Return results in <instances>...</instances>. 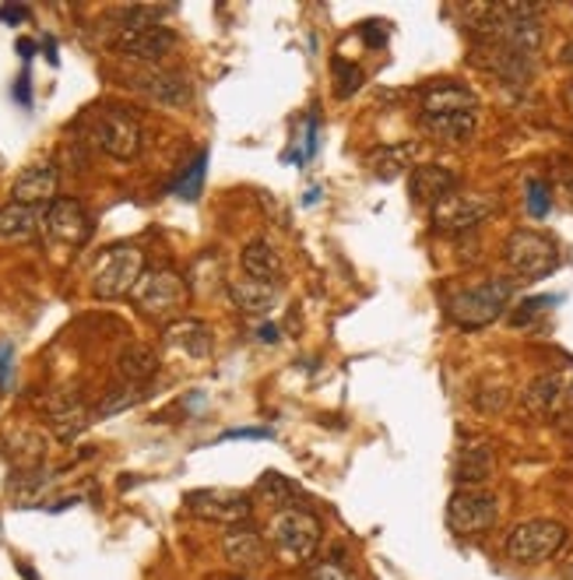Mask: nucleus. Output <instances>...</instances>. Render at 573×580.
Here are the masks:
<instances>
[{
    "instance_id": "21",
    "label": "nucleus",
    "mask_w": 573,
    "mask_h": 580,
    "mask_svg": "<svg viewBox=\"0 0 573 580\" xmlns=\"http://www.w3.org/2000/svg\"><path fill=\"white\" fill-rule=\"evenodd\" d=\"M42 215H47V208H26L11 200V205L0 208V243L18 247V243L36 239V233L42 229Z\"/></svg>"
},
{
    "instance_id": "36",
    "label": "nucleus",
    "mask_w": 573,
    "mask_h": 580,
    "mask_svg": "<svg viewBox=\"0 0 573 580\" xmlns=\"http://www.w3.org/2000/svg\"><path fill=\"white\" fill-rule=\"evenodd\" d=\"M310 580H356V573H348L338 560H327L310 573Z\"/></svg>"
},
{
    "instance_id": "33",
    "label": "nucleus",
    "mask_w": 573,
    "mask_h": 580,
    "mask_svg": "<svg viewBox=\"0 0 573 580\" xmlns=\"http://www.w3.org/2000/svg\"><path fill=\"white\" fill-rule=\"evenodd\" d=\"M472 401H475L478 412H503L506 405H511V387L506 384H482L472 394Z\"/></svg>"
},
{
    "instance_id": "28",
    "label": "nucleus",
    "mask_w": 573,
    "mask_h": 580,
    "mask_svg": "<svg viewBox=\"0 0 573 580\" xmlns=\"http://www.w3.org/2000/svg\"><path fill=\"white\" fill-rule=\"evenodd\" d=\"M468 109H478V99L461 85H436L423 99V114H468Z\"/></svg>"
},
{
    "instance_id": "23",
    "label": "nucleus",
    "mask_w": 573,
    "mask_h": 580,
    "mask_svg": "<svg viewBox=\"0 0 573 580\" xmlns=\"http://www.w3.org/2000/svg\"><path fill=\"white\" fill-rule=\"evenodd\" d=\"M239 264H244V275H247L250 282H260V285H281L285 267H281V257H278V250L271 247V243L254 239L250 247L244 250V257H239Z\"/></svg>"
},
{
    "instance_id": "13",
    "label": "nucleus",
    "mask_w": 573,
    "mask_h": 580,
    "mask_svg": "<svg viewBox=\"0 0 573 580\" xmlns=\"http://www.w3.org/2000/svg\"><path fill=\"white\" fill-rule=\"evenodd\" d=\"M135 88L151 99L156 106H166V109H184L190 106L194 99V85L184 71H162V67H156V71H145L135 78Z\"/></svg>"
},
{
    "instance_id": "42",
    "label": "nucleus",
    "mask_w": 573,
    "mask_h": 580,
    "mask_svg": "<svg viewBox=\"0 0 573 580\" xmlns=\"http://www.w3.org/2000/svg\"><path fill=\"white\" fill-rule=\"evenodd\" d=\"M18 50H21V57H32V42L21 39V42H18Z\"/></svg>"
},
{
    "instance_id": "41",
    "label": "nucleus",
    "mask_w": 573,
    "mask_h": 580,
    "mask_svg": "<svg viewBox=\"0 0 573 580\" xmlns=\"http://www.w3.org/2000/svg\"><path fill=\"white\" fill-rule=\"evenodd\" d=\"M563 102H566V109H570V114H573V78H570L566 92H563Z\"/></svg>"
},
{
    "instance_id": "19",
    "label": "nucleus",
    "mask_w": 573,
    "mask_h": 580,
    "mask_svg": "<svg viewBox=\"0 0 573 580\" xmlns=\"http://www.w3.org/2000/svg\"><path fill=\"white\" fill-rule=\"evenodd\" d=\"M457 184L461 176L447 166H436V163H426V166H415L412 169V200H418V205H439V200H447L451 194H457Z\"/></svg>"
},
{
    "instance_id": "14",
    "label": "nucleus",
    "mask_w": 573,
    "mask_h": 580,
    "mask_svg": "<svg viewBox=\"0 0 573 580\" xmlns=\"http://www.w3.org/2000/svg\"><path fill=\"white\" fill-rule=\"evenodd\" d=\"M57 184H60V173L53 163H32L18 173V180L11 187V200L26 208H50L57 200Z\"/></svg>"
},
{
    "instance_id": "8",
    "label": "nucleus",
    "mask_w": 573,
    "mask_h": 580,
    "mask_svg": "<svg viewBox=\"0 0 573 580\" xmlns=\"http://www.w3.org/2000/svg\"><path fill=\"white\" fill-rule=\"evenodd\" d=\"M496 212V200L490 194H451L433 208V229L444 236H465L478 229L482 222H490Z\"/></svg>"
},
{
    "instance_id": "29",
    "label": "nucleus",
    "mask_w": 573,
    "mask_h": 580,
    "mask_svg": "<svg viewBox=\"0 0 573 580\" xmlns=\"http://www.w3.org/2000/svg\"><path fill=\"white\" fill-rule=\"evenodd\" d=\"M145 397H148V384H117L113 391H106V397L92 409V419L99 422V419H109L117 412H127V409L141 405Z\"/></svg>"
},
{
    "instance_id": "32",
    "label": "nucleus",
    "mask_w": 573,
    "mask_h": 580,
    "mask_svg": "<svg viewBox=\"0 0 573 580\" xmlns=\"http://www.w3.org/2000/svg\"><path fill=\"white\" fill-rule=\"evenodd\" d=\"M205 169H208V151H201V155H197V159L187 166V173L172 184V194H176V197H184V200H197V197H201Z\"/></svg>"
},
{
    "instance_id": "27",
    "label": "nucleus",
    "mask_w": 573,
    "mask_h": 580,
    "mask_svg": "<svg viewBox=\"0 0 573 580\" xmlns=\"http://www.w3.org/2000/svg\"><path fill=\"white\" fill-rule=\"evenodd\" d=\"M124 384H148L159 373V355L151 345H127L117 360Z\"/></svg>"
},
{
    "instance_id": "15",
    "label": "nucleus",
    "mask_w": 573,
    "mask_h": 580,
    "mask_svg": "<svg viewBox=\"0 0 573 580\" xmlns=\"http://www.w3.org/2000/svg\"><path fill=\"white\" fill-rule=\"evenodd\" d=\"M570 384L563 373H542L521 394V409L527 419H553L566 405Z\"/></svg>"
},
{
    "instance_id": "22",
    "label": "nucleus",
    "mask_w": 573,
    "mask_h": 580,
    "mask_svg": "<svg viewBox=\"0 0 573 580\" xmlns=\"http://www.w3.org/2000/svg\"><path fill=\"white\" fill-rule=\"evenodd\" d=\"M478 127V109L468 114H423V130L436 141L447 145H465Z\"/></svg>"
},
{
    "instance_id": "10",
    "label": "nucleus",
    "mask_w": 573,
    "mask_h": 580,
    "mask_svg": "<svg viewBox=\"0 0 573 580\" xmlns=\"http://www.w3.org/2000/svg\"><path fill=\"white\" fill-rule=\"evenodd\" d=\"M500 518V503L486 489H457L447 503V528L461 539L490 531Z\"/></svg>"
},
{
    "instance_id": "4",
    "label": "nucleus",
    "mask_w": 573,
    "mask_h": 580,
    "mask_svg": "<svg viewBox=\"0 0 573 580\" xmlns=\"http://www.w3.org/2000/svg\"><path fill=\"white\" fill-rule=\"evenodd\" d=\"M145 275V254L135 243H120V247H109L96 267H92V293L99 299H120L127 293H135V285Z\"/></svg>"
},
{
    "instance_id": "31",
    "label": "nucleus",
    "mask_w": 573,
    "mask_h": 580,
    "mask_svg": "<svg viewBox=\"0 0 573 580\" xmlns=\"http://www.w3.org/2000/svg\"><path fill=\"white\" fill-rule=\"evenodd\" d=\"M254 497L260 503H268V507H278V510H289V503L296 500V485L285 479L281 472H264L254 485Z\"/></svg>"
},
{
    "instance_id": "24",
    "label": "nucleus",
    "mask_w": 573,
    "mask_h": 580,
    "mask_svg": "<svg viewBox=\"0 0 573 580\" xmlns=\"http://www.w3.org/2000/svg\"><path fill=\"white\" fill-rule=\"evenodd\" d=\"M8 458L21 468V472H36L47 458V436L32 426H18L8 433Z\"/></svg>"
},
{
    "instance_id": "38",
    "label": "nucleus",
    "mask_w": 573,
    "mask_h": 580,
    "mask_svg": "<svg viewBox=\"0 0 573 580\" xmlns=\"http://www.w3.org/2000/svg\"><path fill=\"white\" fill-rule=\"evenodd\" d=\"M0 18H4V21H21V18H29V8H0Z\"/></svg>"
},
{
    "instance_id": "12",
    "label": "nucleus",
    "mask_w": 573,
    "mask_h": 580,
    "mask_svg": "<svg viewBox=\"0 0 573 580\" xmlns=\"http://www.w3.org/2000/svg\"><path fill=\"white\" fill-rule=\"evenodd\" d=\"M42 233H47L60 247H81L92 236V218H88L85 205L75 197H57L42 215Z\"/></svg>"
},
{
    "instance_id": "7",
    "label": "nucleus",
    "mask_w": 573,
    "mask_h": 580,
    "mask_svg": "<svg viewBox=\"0 0 573 580\" xmlns=\"http://www.w3.org/2000/svg\"><path fill=\"white\" fill-rule=\"evenodd\" d=\"M563 545H566V528L556 521L535 518V521H524L511 531V539H506V556H511L514 563L535 567V563L553 560Z\"/></svg>"
},
{
    "instance_id": "20",
    "label": "nucleus",
    "mask_w": 573,
    "mask_h": 580,
    "mask_svg": "<svg viewBox=\"0 0 573 580\" xmlns=\"http://www.w3.org/2000/svg\"><path fill=\"white\" fill-rule=\"evenodd\" d=\"M223 552H226L229 567L244 570V573L264 567V560H268V549H264V539H260V534H257L254 528H247V524H236V528L226 531Z\"/></svg>"
},
{
    "instance_id": "34",
    "label": "nucleus",
    "mask_w": 573,
    "mask_h": 580,
    "mask_svg": "<svg viewBox=\"0 0 573 580\" xmlns=\"http://www.w3.org/2000/svg\"><path fill=\"white\" fill-rule=\"evenodd\" d=\"M524 200H527V212H532L535 218H545L549 215V205H553V194H549V187L542 180H532V184H527Z\"/></svg>"
},
{
    "instance_id": "6",
    "label": "nucleus",
    "mask_w": 573,
    "mask_h": 580,
    "mask_svg": "<svg viewBox=\"0 0 573 580\" xmlns=\"http://www.w3.org/2000/svg\"><path fill=\"white\" fill-rule=\"evenodd\" d=\"M130 296H135V303L145 317L172 321L176 314H184L190 293H187V282L180 275L169 272V267H159V272H145Z\"/></svg>"
},
{
    "instance_id": "11",
    "label": "nucleus",
    "mask_w": 573,
    "mask_h": 580,
    "mask_svg": "<svg viewBox=\"0 0 573 580\" xmlns=\"http://www.w3.org/2000/svg\"><path fill=\"white\" fill-rule=\"evenodd\" d=\"M187 510L205 521L236 528L250 518L254 503L244 493H233V489H194V493H187Z\"/></svg>"
},
{
    "instance_id": "17",
    "label": "nucleus",
    "mask_w": 573,
    "mask_h": 580,
    "mask_svg": "<svg viewBox=\"0 0 573 580\" xmlns=\"http://www.w3.org/2000/svg\"><path fill=\"white\" fill-rule=\"evenodd\" d=\"M496 472V454L486 440H468L457 448L454 458V482L461 489H478L482 482H490Z\"/></svg>"
},
{
    "instance_id": "1",
    "label": "nucleus",
    "mask_w": 573,
    "mask_h": 580,
    "mask_svg": "<svg viewBox=\"0 0 573 580\" xmlns=\"http://www.w3.org/2000/svg\"><path fill=\"white\" fill-rule=\"evenodd\" d=\"M514 296V282L506 278H490L482 285L472 288H461L447 299V317L465 327V331H478V327H490L496 317H503L506 303Z\"/></svg>"
},
{
    "instance_id": "3",
    "label": "nucleus",
    "mask_w": 573,
    "mask_h": 580,
    "mask_svg": "<svg viewBox=\"0 0 573 580\" xmlns=\"http://www.w3.org/2000/svg\"><path fill=\"white\" fill-rule=\"evenodd\" d=\"M113 53L138 60V63H159L176 50V32L159 26V21H145V18H127L124 26H117L113 39H109Z\"/></svg>"
},
{
    "instance_id": "35",
    "label": "nucleus",
    "mask_w": 573,
    "mask_h": 580,
    "mask_svg": "<svg viewBox=\"0 0 573 580\" xmlns=\"http://www.w3.org/2000/svg\"><path fill=\"white\" fill-rule=\"evenodd\" d=\"M335 71H338V78H342L335 92H338L342 99H348V96L363 85V71H356V67H345V63H335Z\"/></svg>"
},
{
    "instance_id": "44",
    "label": "nucleus",
    "mask_w": 573,
    "mask_h": 580,
    "mask_svg": "<svg viewBox=\"0 0 573 580\" xmlns=\"http://www.w3.org/2000/svg\"><path fill=\"white\" fill-rule=\"evenodd\" d=\"M236 580H247V577H236Z\"/></svg>"
},
{
    "instance_id": "26",
    "label": "nucleus",
    "mask_w": 573,
    "mask_h": 580,
    "mask_svg": "<svg viewBox=\"0 0 573 580\" xmlns=\"http://www.w3.org/2000/svg\"><path fill=\"white\" fill-rule=\"evenodd\" d=\"M229 296L244 314L260 317V314H271V306L278 303V285H260L250 278H239L229 285Z\"/></svg>"
},
{
    "instance_id": "30",
    "label": "nucleus",
    "mask_w": 573,
    "mask_h": 580,
    "mask_svg": "<svg viewBox=\"0 0 573 580\" xmlns=\"http://www.w3.org/2000/svg\"><path fill=\"white\" fill-rule=\"evenodd\" d=\"M408 166H412V145H387L369 155V169L377 180H398Z\"/></svg>"
},
{
    "instance_id": "25",
    "label": "nucleus",
    "mask_w": 573,
    "mask_h": 580,
    "mask_svg": "<svg viewBox=\"0 0 573 580\" xmlns=\"http://www.w3.org/2000/svg\"><path fill=\"white\" fill-rule=\"evenodd\" d=\"M166 338L172 348H180L187 360H208L211 355V327L201 321H180V324H169Z\"/></svg>"
},
{
    "instance_id": "43",
    "label": "nucleus",
    "mask_w": 573,
    "mask_h": 580,
    "mask_svg": "<svg viewBox=\"0 0 573 580\" xmlns=\"http://www.w3.org/2000/svg\"><path fill=\"white\" fill-rule=\"evenodd\" d=\"M563 580H573V563H566V570H563Z\"/></svg>"
},
{
    "instance_id": "39",
    "label": "nucleus",
    "mask_w": 573,
    "mask_h": 580,
    "mask_svg": "<svg viewBox=\"0 0 573 580\" xmlns=\"http://www.w3.org/2000/svg\"><path fill=\"white\" fill-rule=\"evenodd\" d=\"M260 342H278V327L275 324H264L260 327Z\"/></svg>"
},
{
    "instance_id": "5",
    "label": "nucleus",
    "mask_w": 573,
    "mask_h": 580,
    "mask_svg": "<svg viewBox=\"0 0 573 580\" xmlns=\"http://www.w3.org/2000/svg\"><path fill=\"white\" fill-rule=\"evenodd\" d=\"M271 542L285 563H306L314 560L320 545V521L303 507L278 510L271 521Z\"/></svg>"
},
{
    "instance_id": "18",
    "label": "nucleus",
    "mask_w": 573,
    "mask_h": 580,
    "mask_svg": "<svg viewBox=\"0 0 573 580\" xmlns=\"http://www.w3.org/2000/svg\"><path fill=\"white\" fill-rule=\"evenodd\" d=\"M472 60L482 67V71L496 75L506 85H527V78H532V67H535V60H527V57L506 50V47H496V42H478Z\"/></svg>"
},
{
    "instance_id": "40",
    "label": "nucleus",
    "mask_w": 573,
    "mask_h": 580,
    "mask_svg": "<svg viewBox=\"0 0 573 580\" xmlns=\"http://www.w3.org/2000/svg\"><path fill=\"white\" fill-rule=\"evenodd\" d=\"M560 60H563L566 67H573V42H566V47H563V53H560Z\"/></svg>"
},
{
    "instance_id": "2",
    "label": "nucleus",
    "mask_w": 573,
    "mask_h": 580,
    "mask_svg": "<svg viewBox=\"0 0 573 580\" xmlns=\"http://www.w3.org/2000/svg\"><path fill=\"white\" fill-rule=\"evenodd\" d=\"M503 260L511 267V275L521 282H535L553 275L560 267V247L545 233L535 229H517L503 243Z\"/></svg>"
},
{
    "instance_id": "9",
    "label": "nucleus",
    "mask_w": 573,
    "mask_h": 580,
    "mask_svg": "<svg viewBox=\"0 0 573 580\" xmlns=\"http://www.w3.org/2000/svg\"><path fill=\"white\" fill-rule=\"evenodd\" d=\"M141 124L135 114H127L120 106H106L99 114V124H96V145L109 155V159L117 163H130L138 159L141 151Z\"/></svg>"
},
{
    "instance_id": "16",
    "label": "nucleus",
    "mask_w": 573,
    "mask_h": 580,
    "mask_svg": "<svg viewBox=\"0 0 573 580\" xmlns=\"http://www.w3.org/2000/svg\"><path fill=\"white\" fill-rule=\"evenodd\" d=\"M47 422L57 440L71 443L75 436H81L88 426H92V409L85 405L78 394H57L47 401Z\"/></svg>"
},
{
    "instance_id": "37",
    "label": "nucleus",
    "mask_w": 573,
    "mask_h": 580,
    "mask_svg": "<svg viewBox=\"0 0 573 580\" xmlns=\"http://www.w3.org/2000/svg\"><path fill=\"white\" fill-rule=\"evenodd\" d=\"M11 355H14V348L8 342H0V387H8V381H11Z\"/></svg>"
}]
</instances>
